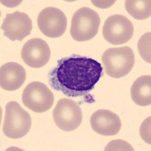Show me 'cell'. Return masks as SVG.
Wrapping results in <instances>:
<instances>
[{"instance_id": "6da1fadb", "label": "cell", "mask_w": 151, "mask_h": 151, "mask_svg": "<svg viewBox=\"0 0 151 151\" xmlns=\"http://www.w3.org/2000/svg\"><path fill=\"white\" fill-rule=\"evenodd\" d=\"M103 73L101 64L90 58L67 57L50 71V86L70 98L85 96L94 88Z\"/></svg>"}, {"instance_id": "7a4b0ae2", "label": "cell", "mask_w": 151, "mask_h": 151, "mask_svg": "<svg viewBox=\"0 0 151 151\" xmlns=\"http://www.w3.org/2000/svg\"><path fill=\"white\" fill-rule=\"evenodd\" d=\"M106 74L113 78H122L128 75L134 65V54L128 46L110 48L102 55Z\"/></svg>"}, {"instance_id": "3957f363", "label": "cell", "mask_w": 151, "mask_h": 151, "mask_svg": "<svg viewBox=\"0 0 151 151\" xmlns=\"http://www.w3.org/2000/svg\"><path fill=\"white\" fill-rule=\"evenodd\" d=\"M30 115L16 101H10L5 106V116L2 131L5 136L13 139L24 137L31 128Z\"/></svg>"}, {"instance_id": "277c9868", "label": "cell", "mask_w": 151, "mask_h": 151, "mask_svg": "<svg viewBox=\"0 0 151 151\" xmlns=\"http://www.w3.org/2000/svg\"><path fill=\"white\" fill-rule=\"evenodd\" d=\"M100 24L101 19L95 11L88 7L81 8L72 17L71 36L76 41H88L98 33Z\"/></svg>"}, {"instance_id": "5b68a950", "label": "cell", "mask_w": 151, "mask_h": 151, "mask_svg": "<svg viewBox=\"0 0 151 151\" xmlns=\"http://www.w3.org/2000/svg\"><path fill=\"white\" fill-rule=\"evenodd\" d=\"M53 118L59 129L65 132H71L81 125L83 113L77 103L68 98H63L58 102L54 109Z\"/></svg>"}, {"instance_id": "8992f818", "label": "cell", "mask_w": 151, "mask_h": 151, "mask_svg": "<svg viewBox=\"0 0 151 151\" xmlns=\"http://www.w3.org/2000/svg\"><path fill=\"white\" fill-rule=\"evenodd\" d=\"M24 106L36 113H44L54 104V94L44 83L33 82L28 84L23 91Z\"/></svg>"}, {"instance_id": "52a82bcc", "label": "cell", "mask_w": 151, "mask_h": 151, "mask_svg": "<svg viewBox=\"0 0 151 151\" xmlns=\"http://www.w3.org/2000/svg\"><path fill=\"white\" fill-rule=\"evenodd\" d=\"M134 27L129 18L114 14L106 19L103 27L104 38L113 45H122L132 39Z\"/></svg>"}, {"instance_id": "ba28073f", "label": "cell", "mask_w": 151, "mask_h": 151, "mask_svg": "<svg viewBox=\"0 0 151 151\" xmlns=\"http://www.w3.org/2000/svg\"><path fill=\"white\" fill-rule=\"evenodd\" d=\"M38 27L45 36L58 38L65 33L67 19L64 13L55 7L42 9L38 15Z\"/></svg>"}, {"instance_id": "9c48e42d", "label": "cell", "mask_w": 151, "mask_h": 151, "mask_svg": "<svg viewBox=\"0 0 151 151\" xmlns=\"http://www.w3.org/2000/svg\"><path fill=\"white\" fill-rule=\"evenodd\" d=\"M32 28L33 24L29 16L17 11L12 14H6L1 29L4 31V36L12 41H22L30 35Z\"/></svg>"}, {"instance_id": "30bf717a", "label": "cell", "mask_w": 151, "mask_h": 151, "mask_svg": "<svg viewBox=\"0 0 151 151\" xmlns=\"http://www.w3.org/2000/svg\"><path fill=\"white\" fill-rule=\"evenodd\" d=\"M51 56V50L45 41L40 38L28 40L21 50V58L24 63L33 68L45 66Z\"/></svg>"}, {"instance_id": "8fae6325", "label": "cell", "mask_w": 151, "mask_h": 151, "mask_svg": "<svg viewBox=\"0 0 151 151\" xmlns=\"http://www.w3.org/2000/svg\"><path fill=\"white\" fill-rule=\"evenodd\" d=\"M91 128L98 134L104 136L116 135L120 131L122 122L119 116L108 110H98L90 119Z\"/></svg>"}, {"instance_id": "7c38bea8", "label": "cell", "mask_w": 151, "mask_h": 151, "mask_svg": "<svg viewBox=\"0 0 151 151\" xmlns=\"http://www.w3.org/2000/svg\"><path fill=\"white\" fill-rule=\"evenodd\" d=\"M25 69L15 62L3 64L0 69V86L2 89L15 91L22 86L26 80Z\"/></svg>"}, {"instance_id": "4fadbf2b", "label": "cell", "mask_w": 151, "mask_h": 151, "mask_svg": "<svg viewBox=\"0 0 151 151\" xmlns=\"http://www.w3.org/2000/svg\"><path fill=\"white\" fill-rule=\"evenodd\" d=\"M132 101L139 106H149L151 104V76H142L137 78L131 88Z\"/></svg>"}, {"instance_id": "5bb4252c", "label": "cell", "mask_w": 151, "mask_h": 151, "mask_svg": "<svg viewBox=\"0 0 151 151\" xmlns=\"http://www.w3.org/2000/svg\"><path fill=\"white\" fill-rule=\"evenodd\" d=\"M125 9L132 17L144 20L150 17V0H126Z\"/></svg>"}, {"instance_id": "9a60e30c", "label": "cell", "mask_w": 151, "mask_h": 151, "mask_svg": "<svg viewBox=\"0 0 151 151\" xmlns=\"http://www.w3.org/2000/svg\"><path fill=\"white\" fill-rule=\"evenodd\" d=\"M150 32L144 33L137 43V48L140 55L145 61L150 64L151 56H150Z\"/></svg>"}, {"instance_id": "2e32d148", "label": "cell", "mask_w": 151, "mask_h": 151, "mask_svg": "<svg viewBox=\"0 0 151 151\" xmlns=\"http://www.w3.org/2000/svg\"><path fill=\"white\" fill-rule=\"evenodd\" d=\"M105 151L108 150H131L133 151L134 149L132 148L130 144L128 142L122 140H113L110 141L104 149Z\"/></svg>"}, {"instance_id": "e0dca14e", "label": "cell", "mask_w": 151, "mask_h": 151, "mask_svg": "<svg viewBox=\"0 0 151 151\" xmlns=\"http://www.w3.org/2000/svg\"><path fill=\"white\" fill-rule=\"evenodd\" d=\"M140 134L143 140L148 144H150V116L147 118L141 124Z\"/></svg>"}]
</instances>
